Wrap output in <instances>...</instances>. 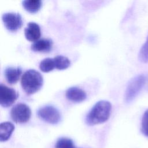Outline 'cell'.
Listing matches in <instances>:
<instances>
[{"label": "cell", "instance_id": "obj_1", "mask_svg": "<svg viewBox=\"0 0 148 148\" xmlns=\"http://www.w3.org/2000/svg\"><path fill=\"white\" fill-rule=\"evenodd\" d=\"M112 106L109 101L102 100L97 102L91 109L86 117V123L89 125L105 122L109 119Z\"/></svg>", "mask_w": 148, "mask_h": 148}, {"label": "cell", "instance_id": "obj_2", "mask_svg": "<svg viewBox=\"0 0 148 148\" xmlns=\"http://www.w3.org/2000/svg\"><path fill=\"white\" fill-rule=\"evenodd\" d=\"M21 84L27 94H33L38 91L42 86V76L35 69L27 70L21 77Z\"/></svg>", "mask_w": 148, "mask_h": 148}, {"label": "cell", "instance_id": "obj_3", "mask_svg": "<svg viewBox=\"0 0 148 148\" xmlns=\"http://www.w3.org/2000/svg\"><path fill=\"white\" fill-rule=\"evenodd\" d=\"M145 81L146 77L143 75L135 76L130 81L124 95V99L126 102H131L137 96L143 88Z\"/></svg>", "mask_w": 148, "mask_h": 148}, {"label": "cell", "instance_id": "obj_4", "mask_svg": "<svg viewBox=\"0 0 148 148\" xmlns=\"http://www.w3.org/2000/svg\"><path fill=\"white\" fill-rule=\"evenodd\" d=\"M37 114L42 120L52 124L58 123L61 120L59 110L51 105H46L39 108Z\"/></svg>", "mask_w": 148, "mask_h": 148}, {"label": "cell", "instance_id": "obj_5", "mask_svg": "<svg viewBox=\"0 0 148 148\" xmlns=\"http://www.w3.org/2000/svg\"><path fill=\"white\" fill-rule=\"evenodd\" d=\"M31 114V109L26 104L19 103L14 105L10 110L12 119L16 123L27 122Z\"/></svg>", "mask_w": 148, "mask_h": 148}, {"label": "cell", "instance_id": "obj_6", "mask_svg": "<svg viewBox=\"0 0 148 148\" xmlns=\"http://www.w3.org/2000/svg\"><path fill=\"white\" fill-rule=\"evenodd\" d=\"M2 18L6 28L11 31L17 30L23 25L21 16L18 13H5L2 14Z\"/></svg>", "mask_w": 148, "mask_h": 148}, {"label": "cell", "instance_id": "obj_7", "mask_svg": "<svg viewBox=\"0 0 148 148\" xmlns=\"http://www.w3.org/2000/svg\"><path fill=\"white\" fill-rule=\"evenodd\" d=\"M18 97L17 92L13 88L0 84V104L3 107H8L12 105Z\"/></svg>", "mask_w": 148, "mask_h": 148}, {"label": "cell", "instance_id": "obj_8", "mask_svg": "<svg viewBox=\"0 0 148 148\" xmlns=\"http://www.w3.org/2000/svg\"><path fill=\"white\" fill-rule=\"evenodd\" d=\"M24 35L28 40H37L40 36L39 25L35 22H29L24 29Z\"/></svg>", "mask_w": 148, "mask_h": 148}, {"label": "cell", "instance_id": "obj_9", "mask_svg": "<svg viewBox=\"0 0 148 148\" xmlns=\"http://www.w3.org/2000/svg\"><path fill=\"white\" fill-rule=\"evenodd\" d=\"M65 96L70 101L79 102L84 101L87 95L85 91L80 88L71 87L66 90Z\"/></svg>", "mask_w": 148, "mask_h": 148}, {"label": "cell", "instance_id": "obj_10", "mask_svg": "<svg viewBox=\"0 0 148 148\" xmlns=\"http://www.w3.org/2000/svg\"><path fill=\"white\" fill-rule=\"evenodd\" d=\"M53 46V41L49 38H43L34 42L31 46V49L35 51H49Z\"/></svg>", "mask_w": 148, "mask_h": 148}, {"label": "cell", "instance_id": "obj_11", "mask_svg": "<svg viewBox=\"0 0 148 148\" xmlns=\"http://www.w3.org/2000/svg\"><path fill=\"white\" fill-rule=\"evenodd\" d=\"M22 73V69L20 66H8L5 69V76L7 82L10 84L16 83Z\"/></svg>", "mask_w": 148, "mask_h": 148}, {"label": "cell", "instance_id": "obj_12", "mask_svg": "<svg viewBox=\"0 0 148 148\" xmlns=\"http://www.w3.org/2000/svg\"><path fill=\"white\" fill-rule=\"evenodd\" d=\"M14 130V125L10 122L2 123L0 125V140L1 142L8 140L13 131Z\"/></svg>", "mask_w": 148, "mask_h": 148}, {"label": "cell", "instance_id": "obj_13", "mask_svg": "<svg viewBox=\"0 0 148 148\" xmlns=\"http://www.w3.org/2000/svg\"><path fill=\"white\" fill-rule=\"evenodd\" d=\"M23 7L28 12L35 13L37 12L42 5L40 0H24L22 2Z\"/></svg>", "mask_w": 148, "mask_h": 148}, {"label": "cell", "instance_id": "obj_14", "mask_svg": "<svg viewBox=\"0 0 148 148\" xmlns=\"http://www.w3.org/2000/svg\"><path fill=\"white\" fill-rule=\"evenodd\" d=\"M55 68L58 69H64L70 65L69 60L63 56H57L53 58Z\"/></svg>", "mask_w": 148, "mask_h": 148}, {"label": "cell", "instance_id": "obj_15", "mask_svg": "<svg viewBox=\"0 0 148 148\" xmlns=\"http://www.w3.org/2000/svg\"><path fill=\"white\" fill-rule=\"evenodd\" d=\"M40 69L44 72H48L55 68V64L53 58H45L39 64Z\"/></svg>", "mask_w": 148, "mask_h": 148}, {"label": "cell", "instance_id": "obj_16", "mask_svg": "<svg viewBox=\"0 0 148 148\" xmlns=\"http://www.w3.org/2000/svg\"><path fill=\"white\" fill-rule=\"evenodd\" d=\"M56 148H76L73 141L66 138H61L59 139L55 145Z\"/></svg>", "mask_w": 148, "mask_h": 148}, {"label": "cell", "instance_id": "obj_17", "mask_svg": "<svg viewBox=\"0 0 148 148\" xmlns=\"http://www.w3.org/2000/svg\"><path fill=\"white\" fill-rule=\"evenodd\" d=\"M139 58L143 62H147L148 61V37L139 51Z\"/></svg>", "mask_w": 148, "mask_h": 148}, {"label": "cell", "instance_id": "obj_18", "mask_svg": "<svg viewBox=\"0 0 148 148\" xmlns=\"http://www.w3.org/2000/svg\"><path fill=\"white\" fill-rule=\"evenodd\" d=\"M141 131L145 136H148V109L145 112L142 117Z\"/></svg>", "mask_w": 148, "mask_h": 148}]
</instances>
